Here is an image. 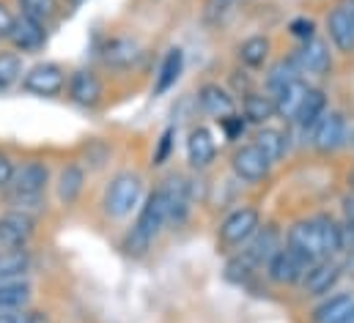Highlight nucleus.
I'll list each match as a JSON object with an SVG mask.
<instances>
[{"mask_svg":"<svg viewBox=\"0 0 354 323\" xmlns=\"http://www.w3.org/2000/svg\"><path fill=\"white\" fill-rule=\"evenodd\" d=\"M30 304V282L28 280H6L0 282V313L25 310Z\"/></svg>","mask_w":354,"mask_h":323,"instance_id":"27","label":"nucleus"},{"mask_svg":"<svg viewBox=\"0 0 354 323\" xmlns=\"http://www.w3.org/2000/svg\"><path fill=\"white\" fill-rule=\"evenodd\" d=\"M165 225H168L165 203H162V195H160V189H157V192H151V195L143 200V206H140V211H138V219H135L132 231H129L127 239H124L127 255H132V257L146 255L151 242L160 236V231H162Z\"/></svg>","mask_w":354,"mask_h":323,"instance_id":"1","label":"nucleus"},{"mask_svg":"<svg viewBox=\"0 0 354 323\" xmlns=\"http://www.w3.org/2000/svg\"><path fill=\"white\" fill-rule=\"evenodd\" d=\"M346 143V118L338 110L324 112L310 129V146L319 154H335Z\"/></svg>","mask_w":354,"mask_h":323,"instance_id":"5","label":"nucleus"},{"mask_svg":"<svg viewBox=\"0 0 354 323\" xmlns=\"http://www.w3.org/2000/svg\"><path fill=\"white\" fill-rule=\"evenodd\" d=\"M86 154H88L91 167H102V164L107 162V157H110V148H107L102 140H93V143H88Z\"/></svg>","mask_w":354,"mask_h":323,"instance_id":"42","label":"nucleus"},{"mask_svg":"<svg viewBox=\"0 0 354 323\" xmlns=\"http://www.w3.org/2000/svg\"><path fill=\"white\" fill-rule=\"evenodd\" d=\"M327 30H330V41L335 44V50L344 52V55H352L354 52V19L344 6H338V8L330 11V17H327Z\"/></svg>","mask_w":354,"mask_h":323,"instance_id":"21","label":"nucleus"},{"mask_svg":"<svg viewBox=\"0 0 354 323\" xmlns=\"http://www.w3.org/2000/svg\"><path fill=\"white\" fill-rule=\"evenodd\" d=\"M143 58V47L129 36H110L102 44V61L110 69H132Z\"/></svg>","mask_w":354,"mask_h":323,"instance_id":"14","label":"nucleus"},{"mask_svg":"<svg viewBox=\"0 0 354 323\" xmlns=\"http://www.w3.org/2000/svg\"><path fill=\"white\" fill-rule=\"evenodd\" d=\"M83 186H86V170H83L80 164H66V167H61L58 178H55L58 203H61V206H75L77 197L83 195Z\"/></svg>","mask_w":354,"mask_h":323,"instance_id":"22","label":"nucleus"},{"mask_svg":"<svg viewBox=\"0 0 354 323\" xmlns=\"http://www.w3.org/2000/svg\"><path fill=\"white\" fill-rule=\"evenodd\" d=\"M66 3H69V6H80L83 0H66Z\"/></svg>","mask_w":354,"mask_h":323,"instance_id":"47","label":"nucleus"},{"mask_svg":"<svg viewBox=\"0 0 354 323\" xmlns=\"http://www.w3.org/2000/svg\"><path fill=\"white\" fill-rule=\"evenodd\" d=\"M22 58L19 52H0V90L22 80Z\"/></svg>","mask_w":354,"mask_h":323,"instance_id":"33","label":"nucleus"},{"mask_svg":"<svg viewBox=\"0 0 354 323\" xmlns=\"http://www.w3.org/2000/svg\"><path fill=\"white\" fill-rule=\"evenodd\" d=\"M288 249L294 255H299L305 263H319V260H327L324 255V244H322V233H319V225L316 219H299L288 228Z\"/></svg>","mask_w":354,"mask_h":323,"instance_id":"4","label":"nucleus"},{"mask_svg":"<svg viewBox=\"0 0 354 323\" xmlns=\"http://www.w3.org/2000/svg\"><path fill=\"white\" fill-rule=\"evenodd\" d=\"M253 146H256L266 159L274 164V162H280L283 157H286V151H288V137H286L280 129L264 126V129L256 132V143H253Z\"/></svg>","mask_w":354,"mask_h":323,"instance_id":"29","label":"nucleus"},{"mask_svg":"<svg viewBox=\"0 0 354 323\" xmlns=\"http://www.w3.org/2000/svg\"><path fill=\"white\" fill-rule=\"evenodd\" d=\"M33 236H36V217L14 208L0 211V249L28 246Z\"/></svg>","mask_w":354,"mask_h":323,"instance_id":"7","label":"nucleus"},{"mask_svg":"<svg viewBox=\"0 0 354 323\" xmlns=\"http://www.w3.org/2000/svg\"><path fill=\"white\" fill-rule=\"evenodd\" d=\"M344 8L352 14V19H354V0H346V3H344Z\"/></svg>","mask_w":354,"mask_h":323,"instance_id":"46","label":"nucleus"},{"mask_svg":"<svg viewBox=\"0 0 354 323\" xmlns=\"http://www.w3.org/2000/svg\"><path fill=\"white\" fill-rule=\"evenodd\" d=\"M11 25H14V14L0 3V36L6 39L8 36V30H11Z\"/></svg>","mask_w":354,"mask_h":323,"instance_id":"44","label":"nucleus"},{"mask_svg":"<svg viewBox=\"0 0 354 323\" xmlns=\"http://www.w3.org/2000/svg\"><path fill=\"white\" fill-rule=\"evenodd\" d=\"M14 162L8 159L6 154H0V189H6L8 184H11V175H14Z\"/></svg>","mask_w":354,"mask_h":323,"instance_id":"43","label":"nucleus"},{"mask_svg":"<svg viewBox=\"0 0 354 323\" xmlns=\"http://www.w3.org/2000/svg\"><path fill=\"white\" fill-rule=\"evenodd\" d=\"M6 206L14 208V211H25V214L36 217L39 211H44L47 203H44V195H19V192L8 189L6 192Z\"/></svg>","mask_w":354,"mask_h":323,"instance_id":"34","label":"nucleus"},{"mask_svg":"<svg viewBox=\"0 0 354 323\" xmlns=\"http://www.w3.org/2000/svg\"><path fill=\"white\" fill-rule=\"evenodd\" d=\"M47 184H50V167L44 162L30 159V162H22L19 167H14L11 184L6 189H14L19 195H44L47 192Z\"/></svg>","mask_w":354,"mask_h":323,"instance_id":"11","label":"nucleus"},{"mask_svg":"<svg viewBox=\"0 0 354 323\" xmlns=\"http://www.w3.org/2000/svg\"><path fill=\"white\" fill-rule=\"evenodd\" d=\"M277 112H274V101L272 96L266 93H256V90H248L245 93V101H242V118L248 124H266L272 121Z\"/></svg>","mask_w":354,"mask_h":323,"instance_id":"28","label":"nucleus"},{"mask_svg":"<svg viewBox=\"0 0 354 323\" xmlns=\"http://www.w3.org/2000/svg\"><path fill=\"white\" fill-rule=\"evenodd\" d=\"M0 323H47V315L39 310H11V313H0Z\"/></svg>","mask_w":354,"mask_h":323,"instance_id":"40","label":"nucleus"},{"mask_svg":"<svg viewBox=\"0 0 354 323\" xmlns=\"http://www.w3.org/2000/svg\"><path fill=\"white\" fill-rule=\"evenodd\" d=\"M231 167H234L236 178H242V181H248V184H259V181H264L266 175H269L272 162L266 159L264 154L250 143V146H242V148L234 151Z\"/></svg>","mask_w":354,"mask_h":323,"instance_id":"15","label":"nucleus"},{"mask_svg":"<svg viewBox=\"0 0 354 323\" xmlns=\"http://www.w3.org/2000/svg\"><path fill=\"white\" fill-rule=\"evenodd\" d=\"M6 39L11 41V47L17 52H39L47 44V28H44V22H39L33 17L19 14V17H14V25Z\"/></svg>","mask_w":354,"mask_h":323,"instance_id":"10","label":"nucleus"},{"mask_svg":"<svg viewBox=\"0 0 354 323\" xmlns=\"http://www.w3.org/2000/svg\"><path fill=\"white\" fill-rule=\"evenodd\" d=\"M259 228H261V214H259V208L242 206V208L231 211V214L220 222L217 236H220V244H223V246H242Z\"/></svg>","mask_w":354,"mask_h":323,"instance_id":"3","label":"nucleus"},{"mask_svg":"<svg viewBox=\"0 0 354 323\" xmlns=\"http://www.w3.org/2000/svg\"><path fill=\"white\" fill-rule=\"evenodd\" d=\"M217 157V143H214V135L206 129V126H195L189 129L187 135V159L192 167L203 170L209 167Z\"/></svg>","mask_w":354,"mask_h":323,"instance_id":"20","label":"nucleus"},{"mask_svg":"<svg viewBox=\"0 0 354 323\" xmlns=\"http://www.w3.org/2000/svg\"><path fill=\"white\" fill-rule=\"evenodd\" d=\"M162 203H165V217L168 225H181L189 214V184L184 175H171L162 186H160Z\"/></svg>","mask_w":354,"mask_h":323,"instance_id":"13","label":"nucleus"},{"mask_svg":"<svg viewBox=\"0 0 354 323\" xmlns=\"http://www.w3.org/2000/svg\"><path fill=\"white\" fill-rule=\"evenodd\" d=\"M269 50H272V44H269L266 36H250V39H245V41L239 44L236 55H239V63H242V66H248V69H261L266 61H269Z\"/></svg>","mask_w":354,"mask_h":323,"instance_id":"30","label":"nucleus"},{"mask_svg":"<svg viewBox=\"0 0 354 323\" xmlns=\"http://www.w3.org/2000/svg\"><path fill=\"white\" fill-rule=\"evenodd\" d=\"M264 266H266V277L274 285H297V282H302V277H305V271H308L310 263H305L288 246H280Z\"/></svg>","mask_w":354,"mask_h":323,"instance_id":"9","label":"nucleus"},{"mask_svg":"<svg viewBox=\"0 0 354 323\" xmlns=\"http://www.w3.org/2000/svg\"><path fill=\"white\" fill-rule=\"evenodd\" d=\"M140 200H143V178L138 173L124 170L110 178L102 197V208L110 219H124L135 208H140Z\"/></svg>","mask_w":354,"mask_h":323,"instance_id":"2","label":"nucleus"},{"mask_svg":"<svg viewBox=\"0 0 354 323\" xmlns=\"http://www.w3.org/2000/svg\"><path fill=\"white\" fill-rule=\"evenodd\" d=\"M288 33H291L294 39H299V41H308V39L316 36V22L308 19V17H297V19L288 22Z\"/></svg>","mask_w":354,"mask_h":323,"instance_id":"41","label":"nucleus"},{"mask_svg":"<svg viewBox=\"0 0 354 323\" xmlns=\"http://www.w3.org/2000/svg\"><path fill=\"white\" fill-rule=\"evenodd\" d=\"M25 17H33L39 22H47L58 11V0H17Z\"/></svg>","mask_w":354,"mask_h":323,"instance_id":"36","label":"nucleus"},{"mask_svg":"<svg viewBox=\"0 0 354 323\" xmlns=\"http://www.w3.org/2000/svg\"><path fill=\"white\" fill-rule=\"evenodd\" d=\"M324 112H327V96H324V90L310 88L308 96H305V101H302V107H299V112H297V118H294V124H297L299 129L310 132V129L316 126V121H319Z\"/></svg>","mask_w":354,"mask_h":323,"instance_id":"26","label":"nucleus"},{"mask_svg":"<svg viewBox=\"0 0 354 323\" xmlns=\"http://www.w3.org/2000/svg\"><path fill=\"white\" fill-rule=\"evenodd\" d=\"M30 266H33V257H30L28 246L0 249V282H6V280H25Z\"/></svg>","mask_w":354,"mask_h":323,"instance_id":"25","label":"nucleus"},{"mask_svg":"<svg viewBox=\"0 0 354 323\" xmlns=\"http://www.w3.org/2000/svg\"><path fill=\"white\" fill-rule=\"evenodd\" d=\"M184 72V50L181 47H171L157 69V77H154V96H165L174 85L178 82Z\"/></svg>","mask_w":354,"mask_h":323,"instance_id":"24","label":"nucleus"},{"mask_svg":"<svg viewBox=\"0 0 354 323\" xmlns=\"http://www.w3.org/2000/svg\"><path fill=\"white\" fill-rule=\"evenodd\" d=\"M239 0H203V22L206 25H223L225 22V17L234 11V6H236Z\"/></svg>","mask_w":354,"mask_h":323,"instance_id":"35","label":"nucleus"},{"mask_svg":"<svg viewBox=\"0 0 354 323\" xmlns=\"http://www.w3.org/2000/svg\"><path fill=\"white\" fill-rule=\"evenodd\" d=\"M22 90L33 96H58L66 88V72L58 63H36L22 75Z\"/></svg>","mask_w":354,"mask_h":323,"instance_id":"6","label":"nucleus"},{"mask_svg":"<svg viewBox=\"0 0 354 323\" xmlns=\"http://www.w3.org/2000/svg\"><path fill=\"white\" fill-rule=\"evenodd\" d=\"M220 124V132H223V137L225 140H242L245 137V129H248V121L239 115V112H231V115H225V118H220L217 121Z\"/></svg>","mask_w":354,"mask_h":323,"instance_id":"38","label":"nucleus"},{"mask_svg":"<svg viewBox=\"0 0 354 323\" xmlns=\"http://www.w3.org/2000/svg\"><path fill=\"white\" fill-rule=\"evenodd\" d=\"M66 90H69V99H72L77 107H96V104L102 101L104 85H102L96 72H91V69H77V72L69 75Z\"/></svg>","mask_w":354,"mask_h":323,"instance_id":"16","label":"nucleus"},{"mask_svg":"<svg viewBox=\"0 0 354 323\" xmlns=\"http://www.w3.org/2000/svg\"><path fill=\"white\" fill-rule=\"evenodd\" d=\"M299 77H305V75L294 66V61H277V63L269 66L266 88H269V93H272V90H277V88H283V85H288V82L299 80Z\"/></svg>","mask_w":354,"mask_h":323,"instance_id":"32","label":"nucleus"},{"mask_svg":"<svg viewBox=\"0 0 354 323\" xmlns=\"http://www.w3.org/2000/svg\"><path fill=\"white\" fill-rule=\"evenodd\" d=\"M198 104H201V110L206 115H212L217 121L231 115V112H236V101H234L231 90H225L220 82H203L198 88Z\"/></svg>","mask_w":354,"mask_h":323,"instance_id":"17","label":"nucleus"},{"mask_svg":"<svg viewBox=\"0 0 354 323\" xmlns=\"http://www.w3.org/2000/svg\"><path fill=\"white\" fill-rule=\"evenodd\" d=\"M344 233H346V242L354 244V219H349V225L344 228Z\"/></svg>","mask_w":354,"mask_h":323,"instance_id":"45","label":"nucleus"},{"mask_svg":"<svg viewBox=\"0 0 354 323\" xmlns=\"http://www.w3.org/2000/svg\"><path fill=\"white\" fill-rule=\"evenodd\" d=\"M294 66L302 72V75H313V77H324L327 72H333V52H330V44L322 41V39H308L299 44V50L294 52Z\"/></svg>","mask_w":354,"mask_h":323,"instance_id":"8","label":"nucleus"},{"mask_svg":"<svg viewBox=\"0 0 354 323\" xmlns=\"http://www.w3.org/2000/svg\"><path fill=\"white\" fill-rule=\"evenodd\" d=\"M308 90H310V85L305 82V77L288 82V85H283L277 90H272L269 96L274 101V112L280 118H286V121H294L297 112H299V107H302V101H305V96H308Z\"/></svg>","mask_w":354,"mask_h":323,"instance_id":"19","label":"nucleus"},{"mask_svg":"<svg viewBox=\"0 0 354 323\" xmlns=\"http://www.w3.org/2000/svg\"><path fill=\"white\" fill-rule=\"evenodd\" d=\"M316 225H319V233H322V244H324V255L327 257L341 255L346 249V233H344V228L333 217H316Z\"/></svg>","mask_w":354,"mask_h":323,"instance_id":"31","label":"nucleus"},{"mask_svg":"<svg viewBox=\"0 0 354 323\" xmlns=\"http://www.w3.org/2000/svg\"><path fill=\"white\" fill-rule=\"evenodd\" d=\"M313 323H354V296L338 293L313 310Z\"/></svg>","mask_w":354,"mask_h":323,"instance_id":"23","label":"nucleus"},{"mask_svg":"<svg viewBox=\"0 0 354 323\" xmlns=\"http://www.w3.org/2000/svg\"><path fill=\"white\" fill-rule=\"evenodd\" d=\"M242 246H245L242 255H245L253 266L266 263V260L280 249V231H277V225H264V228H259Z\"/></svg>","mask_w":354,"mask_h":323,"instance_id":"18","label":"nucleus"},{"mask_svg":"<svg viewBox=\"0 0 354 323\" xmlns=\"http://www.w3.org/2000/svg\"><path fill=\"white\" fill-rule=\"evenodd\" d=\"M174 140H176V129L168 126V129L160 135L157 148H154V164H157V167H162L165 162L171 159V154H174Z\"/></svg>","mask_w":354,"mask_h":323,"instance_id":"39","label":"nucleus"},{"mask_svg":"<svg viewBox=\"0 0 354 323\" xmlns=\"http://www.w3.org/2000/svg\"><path fill=\"white\" fill-rule=\"evenodd\" d=\"M253 268H256V266H253L245 255H239V257H234V260L225 263V280L234 282V285H245V282H250Z\"/></svg>","mask_w":354,"mask_h":323,"instance_id":"37","label":"nucleus"},{"mask_svg":"<svg viewBox=\"0 0 354 323\" xmlns=\"http://www.w3.org/2000/svg\"><path fill=\"white\" fill-rule=\"evenodd\" d=\"M341 274H344V266L330 260V257L319 260V263H310L305 277H302V291L308 296H327L341 282Z\"/></svg>","mask_w":354,"mask_h":323,"instance_id":"12","label":"nucleus"}]
</instances>
